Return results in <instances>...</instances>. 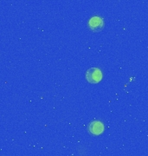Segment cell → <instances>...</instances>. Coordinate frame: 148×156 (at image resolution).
Listing matches in <instances>:
<instances>
[{"label": "cell", "instance_id": "cell-3", "mask_svg": "<svg viewBox=\"0 0 148 156\" xmlns=\"http://www.w3.org/2000/svg\"><path fill=\"white\" fill-rule=\"evenodd\" d=\"M88 131L93 135H100L104 131V125L100 121H93L88 125Z\"/></svg>", "mask_w": 148, "mask_h": 156}, {"label": "cell", "instance_id": "cell-2", "mask_svg": "<svg viewBox=\"0 0 148 156\" xmlns=\"http://www.w3.org/2000/svg\"><path fill=\"white\" fill-rule=\"evenodd\" d=\"M88 28L93 32H99L104 28V21L101 17H93L88 21Z\"/></svg>", "mask_w": 148, "mask_h": 156}, {"label": "cell", "instance_id": "cell-1", "mask_svg": "<svg viewBox=\"0 0 148 156\" xmlns=\"http://www.w3.org/2000/svg\"><path fill=\"white\" fill-rule=\"evenodd\" d=\"M85 76L89 83L96 84L102 80V72L98 68H92L87 70Z\"/></svg>", "mask_w": 148, "mask_h": 156}]
</instances>
